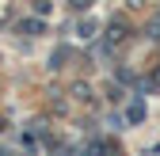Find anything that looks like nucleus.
Here are the masks:
<instances>
[{"instance_id": "obj_4", "label": "nucleus", "mask_w": 160, "mask_h": 156, "mask_svg": "<svg viewBox=\"0 0 160 156\" xmlns=\"http://www.w3.org/2000/svg\"><path fill=\"white\" fill-rule=\"evenodd\" d=\"M152 84H160V69H156V72H152Z\"/></svg>"}, {"instance_id": "obj_2", "label": "nucleus", "mask_w": 160, "mask_h": 156, "mask_svg": "<svg viewBox=\"0 0 160 156\" xmlns=\"http://www.w3.org/2000/svg\"><path fill=\"white\" fill-rule=\"evenodd\" d=\"M141 118H145V107L133 103V107H130V122H141Z\"/></svg>"}, {"instance_id": "obj_3", "label": "nucleus", "mask_w": 160, "mask_h": 156, "mask_svg": "<svg viewBox=\"0 0 160 156\" xmlns=\"http://www.w3.org/2000/svg\"><path fill=\"white\" fill-rule=\"evenodd\" d=\"M72 8H80V12H84V8H92V0H72Z\"/></svg>"}, {"instance_id": "obj_1", "label": "nucleus", "mask_w": 160, "mask_h": 156, "mask_svg": "<svg viewBox=\"0 0 160 156\" xmlns=\"http://www.w3.org/2000/svg\"><path fill=\"white\" fill-rule=\"evenodd\" d=\"M19 31H27V34H42V19H27V23H19Z\"/></svg>"}]
</instances>
